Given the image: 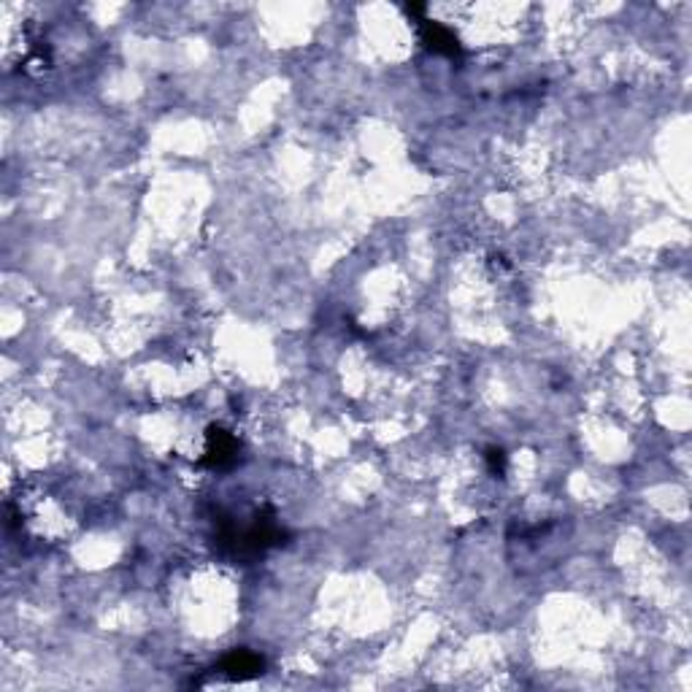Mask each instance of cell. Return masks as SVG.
<instances>
[{
	"instance_id": "2",
	"label": "cell",
	"mask_w": 692,
	"mask_h": 692,
	"mask_svg": "<svg viewBox=\"0 0 692 692\" xmlns=\"http://www.w3.org/2000/svg\"><path fill=\"white\" fill-rule=\"evenodd\" d=\"M219 673L233 679V681H241V679H252L257 673H263V657H257L255 652H247V649H239L233 655H227L219 665Z\"/></svg>"
},
{
	"instance_id": "4",
	"label": "cell",
	"mask_w": 692,
	"mask_h": 692,
	"mask_svg": "<svg viewBox=\"0 0 692 692\" xmlns=\"http://www.w3.org/2000/svg\"><path fill=\"white\" fill-rule=\"evenodd\" d=\"M487 463H490V468H492V474H503L506 471V454L500 452V449H490L487 452Z\"/></svg>"
},
{
	"instance_id": "1",
	"label": "cell",
	"mask_w": 692,
	"mask_h": 692,
	"mask_svg": "<svg viewBox=\"0 0 692 692\" xmlns=\"http://www.w3.org/2000/svg\"><path fill=\"white\" fill-rule=\"evenodd\" d=\"M239 460V441L233 433H227L222 428L208 430L206 452H203V466L208 468H230Z\"/></svg>"
},
{
	"instance_id": "3",
	"label": "cell",
	"mask_w": 692,
	"mask_h": 692,
	"mask_svg": "<svg viewBox=\"0 0 692 692\" xmlns=\"http://www.w3.org/2000/svg\"><path fill=\"white\" fill-rule=\"evenodd\" d=\"M420 22H422V41H425V46L430 51L446 54V57H457L460 54L457 38L446 28H441L438 22H428V20H420Z\"/></svg>"
}]
</instances>
